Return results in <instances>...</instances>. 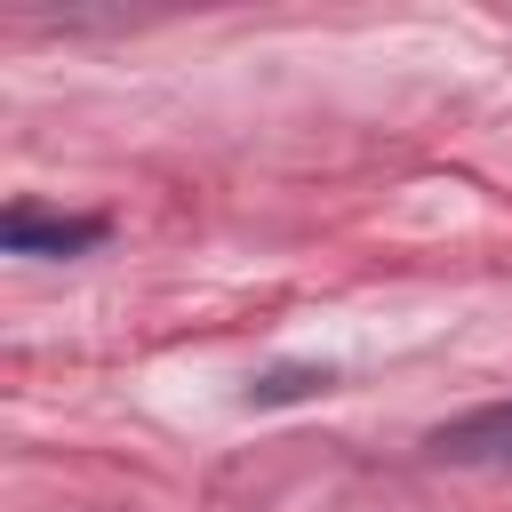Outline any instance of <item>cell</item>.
Here are the masks:
<instances>
[{
	"label": "cell",
	"mask_w": 512,
	"mask_h": 512,
	"mask_svg": "<svg viewBox=\"0 0 512 512\" xmlns=\"http://www.w3.org/2000/svg\"><path fill=\"white\" fill-rule=\"evenodd\" d=\"M104 232H112L104 216H40V208H8L0 216V248L8 256H80Z\"/></svg>",
	"instance_id": "1"
},
{
	"label": "cell",
	"mask_w": 512,
	"mask_h": 512,
	"mask_svg": "<svg viewBox=\"0 0 512 512\" xmlns=\"http://www.w3.org/2000/svg\"><path fill=\"white\" fill-rule=\"evenodd\" d=\"M432 456H440V464H512V400L440 424V432H432Z\"/></svg>",
	"instance_id": "2"
},
{
	"label": "cell",
	"mask_w": 512,
	"mask_h": 512,
	"mask_svg": "<svg viewBox=\"0 0 512 512\" xmlns=\"http://www.w3.org/2000/svg\"><path fill=\"white\" fill-rule=\"evenodd\" d=\"M304 392H328V368H280V376L248 384V400H304Z\"/></svg>",
	"instance_id": "3"
}]
</instances>
